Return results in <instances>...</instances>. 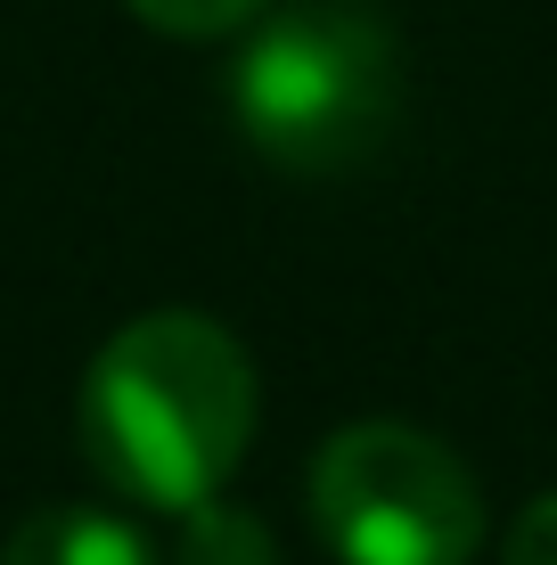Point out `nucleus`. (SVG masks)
<instances>
[{"instance_id":"6","label":"nucleus","mask_w":557,"mask_h":565,"mask_svg":"<svg viewBox=\"0 0 557 565\" xmlns=\"http://www.w3.org/2000/svg\"><path fill=\"white\" fill-rule=\"evenodd\" d=\"M140 25L181 33V42H214V33H238L246 17H263L271 0H124Z\"/></svg>"},{"instance_id":"3","label":"nucleus","mask_w":557,"mask_h":565,"mask_svg":"<svg viewBox=\"0 0 557 565\" xmlns=\"http://www.w3.org/2000/svg\"><path fill=\"white\" fill-rule=\"evenodd\" d=\"M312 524L344 565H468L484 541V492L427 426L361 418L312 459Z\"/></svg>"},{"instance_id":"1","label":"nucleus","mask_w":557,"mask_h":565,"mask_svg":"<svg viewBox=\"0 0 557 565\" xmlns=\"http://www.w3.org/2000/svg\"><path fill=\"white\" fill-rule=\"evenodd\" d=\"M74 426L115 500L189 516L255 443V361L205 311H140L83 369Z\"/></svg>"},{"instance_id":"5","label":"nucleus","mask_w":557,"mask_h":565,"mask_svg":"<svg viewBox=\"0 0 557 565\" xmlns=\"http://www.w3.org/2000/svg\"><path fill=\"white\" fill-rule=\"evenodd\" d=\"M181 565H279V541L255 509H229L214 492L181 516Z\"/></svg>"},{"instance_id":"4","label":"nucleus","mask_w":557,"mask_h":565,"mask_svg":"<svg viewBox=\"0 0 557 565\" xmlns=\"http://www.w3.org/2000/svg\"><path fill=\"white\" fill-rule=\"evenodd\" d=\"M0 565H157V541L115 509L83 500H50L0 541Z\"/></svg>"},{"instance_id":"2","label":"nucleus","mask_w":557,"mask_h":565,"mask_svg":"<svg viewBox=\"0 0 557 565\" xmlns=\"http://www.w3.org/2000/svg\"><path fill=\"white\" fill-rule=\"evenodd\" d=\"M229 115L279 172H353L401 115V50L361 9H279L229 66Z\"/></svg>"},{"instance_id":"7","label":"nucleus","mask_w":557,"mask_h":565,"mask_svg":"<svg viewBox=\"0 0 557 565\" xmlns=\"http://www.w3.org/2000/svg\"><path fill=\"white\" fill-rule=\"evenodd\" d=\"M508 565H557V492H542L508 533Z\"/></svg>"}]
</instances>
